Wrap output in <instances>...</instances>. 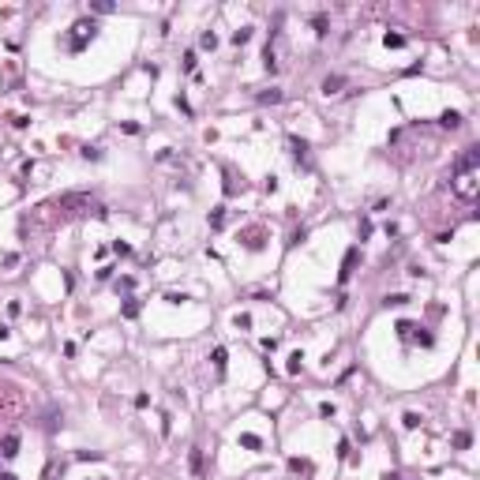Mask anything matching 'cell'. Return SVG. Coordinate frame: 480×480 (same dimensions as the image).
Instances as JSON below:
<instances>
[{
	"mask_svg": "<svg viewBox=\"0 0 480 480\" xmlns=\"http://www.w3.org/2000/svg\"><path fill=\"white\" fill-rule=\"evenodd\" d=\"M289 146H293V158H296V161H304V158H308V143H304V139L289 135Z\"/></svg>",
	"mask_w": 480,
	"mask_h": 480,
	"instance_id": "cell-12",
	"label": "cell"
},
{
	"mask_svg": "<svg viewBox=\"0 0 480 480\" xmlns=\"http://www.w3.org/2000/svg\"><path fill=\"white\" fill-rule=\"evenodd\" d=\"M139 312H143V304L135 300V296H128V300L120 304V315H124V319H135V315H139Z\"/></svg>",
	"mask_w": 480,
	"mask_h": 480,
	"instance_id": "cell-8",
	"label": "cell"
},
{
	"mask_svg": "<svg viewBox=\"0 0 480 480\" xmlns=\"http://www.w3.org/2000/svg\"><path fill=\"white\" fill-rule=\"evenodd\" d=\"M383 304H387V308H402V304H409V296H405V293H390Z\"/></svg>",
	"mask_w": 480,
	"mask_h": 480,
	"instance_id": "cell-23",
	"label": "cell"
},
{
	"mask_svg": "<svg viewBox=\"0 0 480 480\" xmlns=\"http://www.w3.org/2000/svg\"><path fill=\"white\" fill-rule=\"evenodd\" d=\"M169 431H173V416L161 413V435H169Z\"/></svg>",
	"mask_w": 480,
	"mask_h": 480,
	"instance_id": "cell-36",
	"label": "cell"
},
{
	"mask_svg": "<svg viewBox=\"0 0 480 480\" xmlns=\"http://www.w3.org/2000/svg\"><path fill=\"white\" fill-rule=\"evenodd\" d=\"M195 64H199V57H195V49L184 53V71H195Z\"/></svg>",
	"mask_w": 480,
	"mask_h": 480,
	"instance_id": "cell-26",
	"label": "cell"
},
{
	"mask_svg": "<svg viewBox=\"0 0 480 480\" xmlns=\"http://www.w3.org/2000/svg\"><path fill=\"white\" fill-rule=\"evenodd\" d=\"M312 26H315V34L323 38V34H327V15H315V19H312Z\"/></svg>",
	"mask_w": 480,
	"mask_h": 480,
	"instance_id": "cell-30",
	"label": "cell"
},
{
	"mask_svg": "<svg viewBox=\"0 0 480 480\" xmlns=\"http://www.w3.org/2000/svg\"><path fill=\"white\" fill-rule=\"evenodd\" d=\"M188 469H192V477H203V447H192V454H188Z\"/></svg>",
	"mask_w": 480,
	"mask_h": 480,
	"instance_id": "cell-7",
	"label": "cell"
},
{
	"mask_svg": "<svg viewBox=\"0 0 480 480\" xmlns=\"http://www.w3.org/2000/svg\"><path fill=\"white\" fill-rule=\"evenodd\" d=\"M402 420H405V428H409V431H413V428H420V413H405Z\"/></svg>",
	"mask_w": 480,
	"mask_h": 480,
	"instance_id": "cell-29",
	"label": "cell"
},
{
	"mask_svg": "<svg viewBox=\"0 0 480 480\" xmlns=\"http://www.w3.org/2000/svg\"><path fill=\"white\" fill-rule=\"evenodd\" d=\"M300 360H304L300 353H293V356H289V364H285V371H289V375H300Z\"/></svg>",
	"mask_w": 480,
	"mask_h": 480,
	"instance_id": "cell-24",
	"label": "cell"
},
{
	"mask_svg": "<svg viewBox=\"0 0 480 480\" xmlns=\"http://www.w3.org/2000/svg\"><path fill=\"white\" fill-rule=\"evenodd\" d=\"M240 447L244 450H263V439L252 435V431H244V435H240Z\"/></svg>",
	"mask_w": 480,
	"mask_h": 480,
	"instance_id": "cell-13",
	"label": "cell"
},
{
	"mask_svg": "<svg viewBox=\"0 0 480 480\" xmlns=\"http://www.w3.org/2000/svg\"><path fill=\"white\" fill-rule=\"evenodd\" d=\"M90 8H94V11H101V15H109V11H113V8H117V4H109V0H94Z\"/></svg>",
	"mask_w": 480,
	"mask_h": 480,
	"instance_id": "cell-25",
	"label": "cell"
},
{
	"mask_svg": "<svg viewBox=\"0 0 480 480\" xmlns=\"http://www.w3.org/2000/svg\"><path fill=\"white\" fill-rule=\"evenodd\" d=\"M334 413H338V409H334V402H319V416H327V420H330Z\"/></svg>",
	"mask_w": 480,
	"mask_h": 480,
	"instance_id": "cell-31",
	"label": "cell"
},
{
	"mask_svg": "<svg viewBox=\"0 0 480 480\" xmlns=\"http://www.w3.org/2000/svg\"><path fill=\"white\" fill-rule=\"evenodd\" d=\"M221 225H225V210H221V206H218V210L210 214V229H221Z\"/></svg>",
	"mask_w": 480,
	"mask_h": 480,
	"instance_id": "cell-27",
	"label": "cell"
},
{
	"mask_svg": "<svg viewBox=\"0 0 480 480\" xmlns=\"http://www.w3.org/2000/svg\"><path fill=\"white\" fill-rule=\"evenodd\" d=\"M383 45H387V49H402V45H405V34H383Z\"/></svg>",
	"mask_w": 480,
	"mask_h": 480,
	"instance_id": "cell-14",
	"label": "cell"
},
{
	"mask_svg": "<svg viewBox=\"0 0 480 480\" xmlns=\"http://www.w3.org/2000/svg\"><path fill=\"white\" fill-rule=\"evenodd\" d=\"M83 158H86V161H98L101 150H98V146H83Z\"/></svg>",
	"mask_w": 480,
	"mask_h": 480,
	"instance_id": "cell-35",
	"label": "cell"
},
{
	"mask_svg": "<svg viewBox=\"0 0 480 480\" xmlns=\"http://www.w3.org/2000/svg\"><path fill=\"white\" fill-rule=\"evenodd\" d=\"M409 338H413L416 345H424V349H428V345H435V338H431L428 330H416V327H413V334H409Z\"/></svg>",
	"mask_w": 480,
	"mask_h": 480,
	"instance_id": "cell-15",
	"label": "cell"
},
{
	"mask_svg": "<svg viewBox=\"0 0 480 480\" xmlns=\"http://www.w3.org/2000/svg\"><path fill=\"white\" fill-rule=\"evenodd\" d=\"M233 327L236 330H252V315H248V312H236L233 315Z\"/></svg>",
	"mask_w": 480,
	"mask_h": 480,
	"instance_id": "cell-21",
	"label": "cell"
},
{
	"mask_svg": "<svg viewBox=\"0 0 480 480\" xmlns=\"http://www.w3.org/2000/svg\"><path fill=\"white\" fill-rule=\"evenodd\" d=\"M57 210H75V206H90V195L86 192H71V195H60L57 203H53Z\"/></svg>",
	"mask_w": 480,
	"mask_h": 480,
	"instance_id": "cell-4",
	"label": "cell"
},
{
	"mask_svg": "<svg viewBox=\"0 0 480 480\" xmlns=\"http://www.w3.org/2000/svg\"><path fill=\"white\" fill-rule=\"evenodd\" d=\"M132 289H135V278H128V274H124V278L117 281V293H132Z\"/></svg>",
	"mask_w": 480,
	"mask_h": 480,
	"instance_id": "cell-28",
	"label": "cell"
},
{
	"mask_svg": "<svg viewBox=\"0 0 480 480\" xmlns=\"http://www.w3.org/2000/svg\"><path fill=\"white\" fill-rule=\"evenodd\" d=\"M356 259H360V244H353L345 252V259H342V270H338V281H342V285H345L349 278H353V270H356Z\"/></svg>",
	"mask_w": 480,
	"mask_h": 480,
	"instance_id": "cell-3",
	"label": "cell"
},
{
	"mask_svg": "<svg viewBox=\"0 0 480 480\" xmlns=\"http://www.w3.org/2000/svg\"><path fill=\"white\" fill-rule=\"evenodd\" d=\"M210 360H214V371H218V375H225V360H229V353H225V345H218L210 353Z\"/></svg>",
	"mask_w": 480,
	"mask_h": 480,
	"instance_id": "cell-11",
	"label": "cell"
},
{
	"mask_svg": "<svg viewBox=\"0 0 480 480\" xmlns=\"http://www.w3.org/2000/svg\"><path fill=\"white\" fill-rule=\"evenodd\" d=\"M259 101H263V105H278V101H281V90H278V86H270V90L259 94Z\"/></svg>",
	"mask_w": 480,
	"mask_h": 480,
	"instance_id": "cell-16",
	"label": "cell"
},
{
	"mask_svg": "<svg viewBox=\"0 0 480 480\" xmlns=\"http://www.w3.org/2000/svg\"><path fill=\"white\" fill-rule=\"evenodd\" d=\"M450 443H454V450H469L473 435H469V431H454V439H450Z\"/></svg>",
	"mask_w": 480,
	"mask_h": 480,
	"instance_id": "cell-17",
	"label": "cell"
},
{
	"mask_svg": "<svg viewBox=\"0 0 480 480\" xmlns=\"http://www.w3.org/2000/svg\"><path fill=\"white\" fill-rule=\"evenodd\" d=\"M75 458H79V462H86V458H90V462H98V458H101V454H98V450H79V454H75Z\"/></svg>",
	"mask_w": 480,
	"mask_h": 480,
	"instance_id": "cell-37",
	"label": "cell"
},
{
	"mask_svg": "<svg viewBox=\"0 0 480 480\" xmlns=\"http://www.w3.org/2000/svg\"><path fill=\"white\" fill-rule=\"evenodd\" d=\"M304 236H308V233H304V225H300V229H293V236H289V248H296Z\"/></svg>",
	"mask_w": 480,
	"mask_h": 480,
	"instance_id": "cell-33",
	"label": "cell"
},
{
	"mask_svg": "<svg viewBox=\"0 0 480 480\" xmlns=\"http://www.w3.org/2000/svg\"><path fill=\"white\" fill-rule=\"evenodd\" d=\"M150 405V394H135V409H146Z\"/></svg>",
	"mask_w": 480,
	"mask_h": 480,
	"instance_id": "cell-38",
	"label": "cell"
},
{
	"mask_svg": "<svg viewBox=\"0 0 480 480\" xmlns=\"http://www.w3.org/2000/svg\"><path fill=\"white\" fill-rule=\"evenodd\" d=\"M477 165H480V146H469V150L454 161V177H473Z\"/></svg>",
	"mask_w": 480,
	"mask_h": 480,
	"instance_id": "cell-2",
	"label": "cell"
},
{
	"mask_svg": "<svg viewBox=\"0 0 480 480\" xmlns=\"http://www.w3.org/2000/svg\"><path fill=\"white\" fill-rule=\"evenodd\" d=\"M71 30H75V34H71V42H68V45H71V49H86V42H90V38H94V30H98V23H94V19H79V23L75 26H71Z\"/></svg>",
	"mask_w": 480,
	"mask_h": 480,
	"instance_id": "cell-1",
	"label": "cell"
},
{
	"mask_svg": "<svg viewBox=\"0 0 480 480\" xmlns=\"http://www.w3.org/2000/svg\"><path fill=\"white\" fill-rule=\"evenodd\" d=\"M263 64H267V71H270V75L278 71V60H274V45H267V49H263Z\"/></svg>",
	"mask_w": 480,
	"mask_h": 480,
	"instance_id": "cell-18",
	"label": "cell"
},
{
	"mask_svg": "<svg viewBox=\"0 0 480 480\" xmlns=\"http://www.w3.org/2000/svg\"><path fill=\"white\" fill-rule=\"evenodd\" d=\"M439 124H443V128H450V132H454V128H462V113H458V109H447V113H443V117H439Z\"/></svg>",
	"mask_w": 480,
	"mask_h": 480,
	"instance_id": "cell-9",
	"label": "cell"
},
{
	"mask_svg": "<svg viewBox=\"0 0 480 480\" xmlns=\"http://www.w3.org/2000/svg\"><path fill=\"white\" fill-rule=\"evenodd\" d=\"M394 330H398V334H402V338H409V334H413V323H409V319H402V323H398Z\"/></svg>",
	"mask_w": 480,
	"mask_h": 480,
	"instance_id": "cell-32",
	"label": "cell"
},
{
	"mask_svg": "<svg viewBox=\"0 0 480 480\" xmlns=\"http://www.w3.org/2000/svg\"><path fill=\"white\" fill-rule=\"evenodd\" d=\"M379 480H402V477H398V473H383Z\"/></svg>",
	"mask_w": 480,
	"mask_h": 480,
	"instance_id": "cell-41",
	"label": "cell"
},
{
	"mask_svg": "<svg viewBox=\"0 0 480 480\" xmlns=\"http://www.w3.org/2000/svg\"><path fill=\"white\" fill-rule=\"evenodd\" d=\"M0 480H19V477H15V473H0Z\"/></svg>",
	"mask_w": 480,
	"mask_h": 480,
	"instance_id": "cell-42",
	"label": "cell"
},
{
	"mask_svg": "<svg viewBox=\"0 0 480 480\" xmlns=\"http://www.w3.org/2000/svg\"><path fill=\"white\" fill-rule=\"evenodd\" d=\"M342 86H345V75H327L323 79V94H338Z\"/></svg>",
	"mask_w": 480,
	"mask_h": 480,
	"instance_id": "cell-10",
	"label": "cell"
},
{
	"mask_svg": "<svg viewBox=\"0 0 480 480\" xmlns=\"http://www.w3.org/2000/svg\"><path fill=\"white\" fill-rule=\"evenodd\" d=\"M4 338H11V327H4V323H0V342H4Z\"/></svg>",
	"mask_w": 480,
	"mask_h": 480,
	"instance_id": "cell-40",
	"label": "cell"
},
{
	"mask_svg": "<svg viewBox=\"0 0 480 480\" xmlns=\"http://www.w3.org/2000/svg\"><path fill=\"white\" fill-rule=\"evenodd\" d=\"M289 469L293 473H312V462L308 458H289Z\"/></svg>",
	"mask_w": 480,
	"mask_h": 480,
	"instance_id": "cell-20",
	"label": "cell"
},
{
	"mask_svg": "<svg viewBox=\"0 0 480 480\" xmlns=\"http://www.w3.org/2000/svg\"><path fill=\"white\" fill-rule=\"evenodd\" d=\"M252 42V26H240V30H233V45H248Z\"/></svg>",
	"mask_w": 480,
	"mask_h": 480,
	"instance_id": "cell-19",
	"label": "cell"
},
{
	"mask_svg": "<svg viewBox=\"0 0 480 480\" xmlns=\"http://www.w3.org/2000/svg\"><path fill=\"white\" fill-rule=\"evenodd\" d=\"M113 252H117V255H132V244H124V240H113Z\"/></svg>",
	"mask_w": 480,
	"mask_h": 480,
	"instance_id": "cell-34",
	"label": "cell"
},
{
	"mask_svg": "<svg viewBox=\"0 0 480 480\" xmlns=\"http://www.w3.org/2000/svg\"><path fill=\"white\" fill-rule=\"evenodd\" d=\"M199 45H203V49H218V34H214V30H203Z\"/></svg>",
	"mask_w": 480,
	"mask_h": 480,
	"instance_id": "cell-22",
	"label": "cell"
},
{
	"mask_svg": "<svg viewBox=\"0 0 480 480\" xmlns=\"http://www.w3.org/2000/svg\"><path fill=\"white\" fill-rule=\"evenodd\" d=\"M165 300H169V304H184L188 296H184V293H165Z\"/></svg>",
	"mask_w": 480,
	"mask_h": 480,
	"instance_id": "cell-39",
	"label": "cell"
},
{
	"mask_svg": "<svg viewBox=\"0 0 480 480\" xmlns=\"http://www.w3.org/2000/svg\"><path fill=\"white\" fill-rule=\"evenodd\" d=\"M0 454H4V458H15L19 454V435H15V431H8V435L0 439Z\"/></svg>",
	"mask_w": 480,
	"mask_h": 480,
	"instance_id": "cell-5",
	"label": "cell"
},
{
	"mask_svg": "<svg viewBox=\"0 0 480 480\" xmlns=\"http://www.w3.org/2000/svg\"><path fill=\"white\" fill-rule=\"evenodd\" d=\"M458 180V195H462V199H473V195H477V177H454Z\"/></svg>",
	"mask_w": 480,
	"mask_h": 480,
	"instance_id": "cell-6",
	"label": "cell"
}]
</instances>
